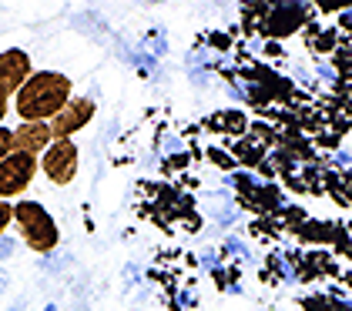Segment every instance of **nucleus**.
Listing matches in <instances>:
<instances>
[{"instance_id": "obj_1", "label": "nucleus", "mask_w": 352, "mask_h": 311, "mask_svg": "<svg viewBox=\"0 0 352 311\" xmlns=\"http://www.w3.org/2000/svg\"><path fill=\"white\" fill-rule=\"evenodd\" d=\"M71 101V78L60 71H34L30 80L14 94V111L24 124L44 121L51 124Z\"/></svg>"}, {"instance_id": "obj_5", "label": "nucleus", "mask_w": 352, "mask_h": 311, "mask_svg": "<svg viewBox=\"0 0 352 311\" xmlns=\"http://www.w3.org/2000/svg\"><path fill=\"white\" fill-rule=\"evenodd\" d=\"M30 74H34V67H30L28 51L10 47V51L0 54V94H3V97H14L30 80Z\"/></svg>"}, {"instance_id": "obj_3", "label": "nucleus", "mask_w": 352, "mask_h": 311, "mask_svg": "<svg viewBox=\"0 0 352 311\" xmlns=\"http://www.w3.org/2000/svg\"><path fill=\"white\" fill-rule=\"evenodd\" d=\"M37 168H41V161L30 154H21V151L3 157L0 161V201H10V198L24 194L30 181H34V174H37Z\"/></svg>"}, {"instance_id": "obj_10", "label": "nucleus", "mask_w": 352, "mask_h": 311, "mask_svg": "<svg viewBox=\"0 0 352 311\" xmlns=\"http://www.w3.org/2000/svg\"><path fill=\"white\" fill-rule=\"evenodd\" d=\"M3 117H7V97L0 94V128H3Z\"/></svg>"}, {"instance_id": "obj_2", "label": "nucleus", "mask_w": 352, "mask_h": 311, "mask_svg": "<svg viewBox=\"0 0 352 311\" xmlns=\"http://www.w3.org/2000/svg\"><path fill=\"white\" fill-rule=\"evenodd\" d=\"M14 221H17L21 238H24V244H28L30 251L47 255V251L57 248L60 234H57L54 218L47 214V207L41 205V201H17L14 205Z\"/></svg>"}, {"instance_id": "obj_6", "label": "nucleus", "mask_w": 352, "mask_h": 311, "mask_svg": "<svg viewBox=\"0 0 352 311\" xmlns=\"http://www.w3.org/2000/svg\"><path fill=\"white\" fill-rule=\"evenodd\" d=\"M94 111H98V107H94L91 97H71L67 107H64L54 121H51V134H54V141H71V134H78L81 128L91 124Z\"/></svg>"}, {"instance_id": "obj_9", "label": "nucleus", "mask_w": 352, "mask_h": 311, "mask_svg": "<svg viewBox=\"0 0 352 311\" xmlns=\"http://www.w3.org/2000/svg\"><path fill=\"white\" fill-rule=\"evenodd\" d=\"M10 221H14V205H10V201H0V234L7 231Z\"/></svg>"}, {"instance_id": "obj_8", "label": "nucleus", "mask_w": 352, "mask_h": 311, "mask_svg": "<svg viewBox=\"0 0 352 311\" xmlns=\"http://www.w3.org/2000/svg\"><path fill=\"white\" fill-rule=\"evenodd\" d=\"M7 154H14V130L0 128V161H3Z\"/></svg>"}, {"instance_id": "obj_7", "label": "nucleus", "mask_w": 352, "mask_h": 311, "mask_svg": "<svg viewBox=\"0 0 352 311\" xmlns=\"http://www.w3.org/2000/svg\"><path fill=\"white\" fill-rule=\"evenodd\" d=\"M54 144V134H51V124H44V121H34V124H21V128L14 130V151H21V154H44L47 148Z\"/></svg>"}, {"instance_id": "obj_4", "label": "nucleus", "mask_w": 352, "mask_h": 311, "mask_svg": "<svg viewBox=\"0 0 352 311\" xmlns=\"http://www.w3.org/2000/svg\"><path fill=\"white\" fill-rule=\"evenodd\" d=\"M78 157L81 154L74 141H54L41 157V168L54 184H71L78 178Z\"/></svg>"}]
</instances>
